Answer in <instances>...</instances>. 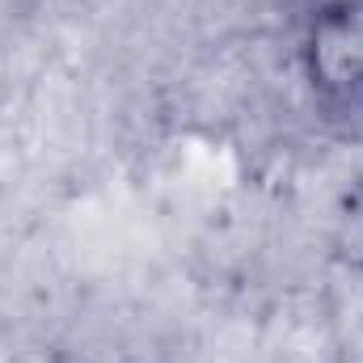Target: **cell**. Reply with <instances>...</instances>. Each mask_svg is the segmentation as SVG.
Here are the masks:
<instances>
[{
  "mask_svg": "<svg viewBox=\"0 0 363 363\" xmlns=\"http://www.w3.org/2000/svg\"><path fill=\"white\" fill-rule=\"evenodd\" d=\"M330 258L351 274L363 279V178L347 186V194L334 207V224H330Z\"/></svg>",
  "mask_w": 363,
  "mask_h": 363,
  "instance_id": "cell-2",
  "label": "cell"
},
{
  "mask_svg": "<svg viewBox=\"0 0 363 363\" xmlns=\"http://www.w3.org/2000/svg\"><path fill=\"white\" fill-rule=\"evenodd\" d=\"M300 72L325 118L363 114V0H321L304 17Z\"/></svg>",
  "mask_w": 363,
  "mask_h": 363,
  "instance_id": "cell-1",
  "label": "cell"
}]
</instances>
